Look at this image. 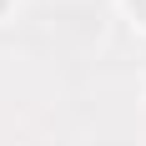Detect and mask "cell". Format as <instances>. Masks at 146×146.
<instances>
[{
    "label": "cell",
    "instance_id": "2",
    "mask_svg": "<svg viewBox=\"0 0 146 146\" xmlns=\"http://www.w3.org/2000/svg\"><path fill=\"white\" fill-rule=\"evenodd\" d=\"M5 5H10V0H0V10H5Z\"/></svg>",
    "mask_w": 146,
    "mask_h": 146
},
{
    "label": "cell",
    "instance_id": "1",
    "mask_svg": "<svg viewBox=\"0 0 146 146\" xmlns=\"http://www.w3.org/2000/svg\"><path fill=\"white\" fill-rule=\"evenodd\" d=\"M131 10H136V15H141V20H146V0H131Z\"/></svg>",
    "mask_w": 146,
    "mask_h": 146
}]
</instances>
